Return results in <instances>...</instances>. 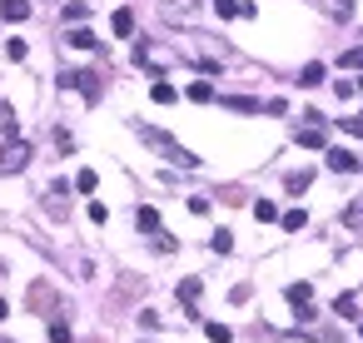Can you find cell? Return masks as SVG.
I'll use <instances>...</instances> for the list:
<instances>
[{
	"label": "cell",
	"mask_w": 363,
	"mask_h": 343,
	"mask_svg": "<svg viewBox=\"0 0 363 343\" xmlns=\"http://www.w3.org/2000/svg\"><path fill=\"white\" fill-rule=\"evenodd\" d=\"M95 184H100V175H95V169H80V175H75V189H80V195H90Z\"/></svg>",
	"instance_id": "obj_23"
},
{
	"label": "cell",
	"mask_w": 363,
	"mask_h": 343,
	"mask_svg": "<svg viewBox=\"0 0 363 343\" xmlns=\"http://www.w3.org/2000/svg\"><path fill=\"white\" fill-rule=\"evenodd\" d=\"M60 90H85V100H100V80H95V70H65Z\"/></svg>",
	"instance_id": "obj_3"
},
{
	"label": "cell",
	"mask_w": 363,
	"mask_h": 343,
	"mask_svg": "<svg viewBox=\"0 0 363 343\" xmlns=\"http://www.w3.org/2000/svg\"><path fill=\"white\" fill-rule=\"evenodd\" d=\"M279 224H284L289 234H298V229L309 224V214H304V209H289V214H279Z\"/></svg>",
	"instance_id": "obj_16"
},
{
	"label": "cell",
	"mask_w": 363,
	"mask_h": 343,
	"mask_svg": "<svg viewBox=\"0 0 363 343\" xmlns=\"http://www.w3.org/2000/svg\"><path fill=\"white\" fill-rule=\"evenodd\" d=\"M25 15H30V0H0V20H10V25H20Z\"/></svg>",
	"instance_id": "obj_5"
},
{
	"label": "cell",
	"mask_w": 363,
	"mask_h": 343,
	"mask_svg": "<svg viewBox=\"0 0 363 343\" xmlns=\"http://www.w3.org/2000/svg\"><path fill=\"white\" fill-rule=\"evenodd\" d=\"M349 5H353V0H344V10H349Z\"/></svg>",
	"instance_id": "obj_30"
},
{
	"label": "cell",
	"mask_w": 363,
	"mask_h": 343,
	"mask_svg": "<svg viewBox=\"0 0 363 343\" xmlns=\"http://www.w3.org/2000/svg\"><path fill=\"white\" fill-rule=\"evenodd\" d=\"M110 30H115V35H130V30H135V10H115Z\"/></svg>",
	"instance_id": "obj_15"
},
{
	"label": "cell",
	"mask_w": 363,
	"mask_h": 343,
	"mask_svg": "<svg viewBox=\"0 0 363 343\" xmlns=\"http://www.w3.org/2000/svg\"><path fill=\"white\" fill-rule=\"evenodd\" d=\"M214 10H219L224 20H234V15H254V5H244V0H214Z\"/></svg>",
	"instance_id": "obj_10"
},
{
	"label": "cell",
	"mask_w": 363,
	"mask_h": 343,
	"mask_svg": "<svg viewBox=\"0 0 363 343\" xmlns=\"http://www.w3.org/2000/svg\"><path fill=\"white\" fill-rule=\"evenodd\" d=\"M224 110H239V115H259L264 104H259V100H249V95H229V100H224Z\"/></svg>",
	"instance_id": "obj_8"
},
{
	"label": "cell",
	"mask_w": 363,
	"mask_h": 343,
	"mask_svg": "<svg viewBox=\"0 0 363 343\" xmlns=\"http://www.w3.org/2000/svg\"><path fill=\"white\" fill-rule=\"evenodd\" d=\"M344 224H349V229H363V199H353V204L344 209Z\"/></svg>",
	"instance_id": "obj_22"
},
{
	"label": "cell",
	"mask_w": 363,
	"mask_h": 343,
	"mask_svg": "<svg viewBox=\"0 0 363 343\" xmlns=\"http://www.w3.org/2000/svg\"><path fill=\"white\" fill-rule=\"evenodd\" d=\"M284 184H289V195H304V189L314 184V175H309V169H298V175H289Z\"/></svg>",
	"instance_id": "obj_18"
},
{
	"label": "cell",
	"mask_w": 363,
	"mask_h": 343,
	"mask_svg": "<svg viewBox=\"0 0 363 343\" xmlns=\"http://www.w3.org/2000/svg\"><path fill=\"white\" fill-rule=\"evenodd\" d=\"M6 55L10 60H25V40H6Z\"/></svg>",
	"instance_id": "obj_27"
},
{
	"label": "cell",
	"mask_w": 363,
	"mask_h": 343,
	"mask_svg": "<svg viewBox=\"0 0 363 343\" xmlns=\"http://www.w3.org/2000/svg\"><path fill=\"white\" fill-rule=\"evenodd\" d=\"M254 219H259V224L279 219V209H274V199H254Z\"/></svg>",
	"instance_id": "obj_17"
},
{
	"label": "cell",
	"mask_w": 363,
	"mask_h": 343,
	"mask_svg": "<svg viewBox=\"0 0 363 343\" xmlns=\"http://www.w3.org/2000/svg\"><path fill=\"white\" fill-rule=\"evenodd\" d=\"M358 90H363V80H358Z\"/></svg>",
	"instance_id": "obj_32"
},
{
	"label": "cell",
	"mask_w": 363,
	"mask_h": 343,
	"mask_svg": "<svg viewBox=\"0 0 363 343\" xmlns=\"http://www.w3.org/2000/svg\"><path fill=\"white\" fill-rule=\"evenodd\" d=\"M333 313H338V318H353V313H358V298H353V294H338Z\"/></svg>",
	"instance_id": "obj_20"
},
{
	"label": "cell",
	"mask_w": 363,
	"mask_h": 343,
	"mask_svg": "<svg viewBox=\"0 0 363 343\" xmlns=\"http://www.w3.org/2000/svg\"><path fill=\"white\" fill-rule=\"evenodd\" d=\"M184 95L195 100V104H209V100H214V85H209V80H195V85H189Z\"/></svg>",
	"instance_id": "obj_12"
},
{
	"label": "cell",
	"mask_w": 363,
	"mask_h": 343,
	"mask_svg": "<svg viewBox=\"0 0 363 343\" xmlns=\"http://www.w3.org/2000/svg\"><path fill=\"white\" fill-rule=\"evenodd\" d=\"M135 224H140V234H149V239H155V234H160V214L149 209V204H140V214H135Z\"/></svg>",
	"instance_id": "obj_6"
},
{
	"label": "cell",
	"mask_w": 363,
	"mask_h": 343,
	"mask_svg": "<svg viewBox=\"0 0 363 343\" xmlns=\"http://www.w3.org/2000/svg\"><path fill=\"white\" fill-rule=\"evenodd\" d=\"M199 294H204V284H199V278H179V304H189V309H195V304H199Z\"/></svg>",
	"instance_id": "obj_9"
},
{
	"label": "cell",
	"mask_w": 363,
	"mask_h": 343,
	"mask_svg": "<svg viewBox=\"0 0 363 343\" xmlns=\"http://www.w3.org/2000/svg\"><path fill=\"white\" fill-rule=\"evenodd\" d=\"M338 65H344V70H363V50H358V45L344 50V60H338Z\"/></svg>",
	"instance_id": "obj_25"
},
{
	"label": "cell",
	"mask_w": 363,
	"mask_h": 343,
	"mask_svg": "<svg viewBox=\"0 0 363 343\" xmlns=\"http://www.w3.org/2000/svg\"><path fill=\"white\" fill-rule=\"evenodd\" d=\"M284 298H289L294 309H298V304H309V298H314V284H289V289H284Z\"/></svg>",
	"instance_id": "obj_13"
},
{
	"label": "cell",
	"mask_w": 363,
	"mask_h": 343,
	"mask_svg": "<svg viewBox=\"0 0 363 343\" xmlns=\"http://www.w3.org/2000/svg\"><path fill=\"white\" fill-rule=\"evenodd\" d=\"M204 333H209V343H229V338H234L229 324H204Z\"/></svg>",
	"instance_id": "obj_21"
},
{
	"label": "cell",
	"mask_w": 363,
	"mask_h": 343,
	"mask_svg": "<svg viewBox=\"0 0 363 343\" xmlns=\"http://www.w3.org/2000/svg\"><path fill=\"white\" fill-rule=\"evenodd\" d=\"M209 244H214V254H229V249H234V234H229V229H219Z\"/></svg>",
	"instance_id": "obj_26"
},
{
	"label": "cell",
	"mask_w": 363,
	"mask_h": 343,
	"mask_svg": "<svg viewBox=\"0 0 363 343\" xmlns=\"http://www.w3.org/2000/svg\"><path fill=\"white\" fill-rule=\"evenodd\" d=\"M50 343H70V324H65V318H55V324H50Z\"/></svg>",
	"instance_id": "obj_24"
},
{
	"label": "cell",
	"mask_w": 363,
	"mask_h": 343,
	"mask_svg": "<svg viewBox=\"0 0 363 343\" xmlns=\"http://www.w3.org/2000/svg\"><path fill=\"white\" fill-rule=\"evenodd\" d=\"M324 155H329V169H333V175H358V169H363V159L353 155V149H324Z\"/></svg>",
	"instance_id": "obj_4"
},
{
	"label": "cell",
	"mask_w": 363,
	"mask_h": 343,
	"mask_svg": "<svg viewBox=\"0 0 363 343\" xmlns=\"http://www.w3.org/2000/svg\"><path fill=\"white\" fill-rule=\"evenodd\" d=\"M135 135L149 144V149H160V155L169 159V164H179V169H199V155H189V149L175 140V135H164V130H155V124H135Z\"/></svg>",
	"instance_id": "obj_1"
},
{
	"label": "cell",
	"mask_w": 363,
	"mask_h": 343,
	"mask_svg": "<svg viewBox=\"0 0 363 343\" xmlns=\"http://www.w3.org/2000/svg\"><path fill=\"white\" fill-rule=\"evenodd\" d=\"M338 124H344L349 135H358V140H363V120H338Z\"/></svg>",
	"instance_id": "obj_28"
},
{
	"label": "cell",
	"mask_w": 363,
	"mask_h": 343,
	"mask_svg": "<svg viewBox=\"0 0 363 343\" xmlns=\"http://www.w3.org/2000/svg\"><path fill=\"white\" fill-rule=\"evenodd\" d=\"M65 40H70V45H75V50H95V45H100V40H95L90 30H70Z\"/></svg>",
	"instance_id": "obj_19"
},
{
	"label": "cell",
	"mask_w": 363,
	"mask_h": 343,
	"mask_svg": "<svg viewBox=\"0 0 363 343\" xmlns=\"http://www.w3.org/2000/svg\"><path fill=\"white\" fill-rule=\"evenodd\" d=\"M324 75H329V70H324V65H318V60H314V65H304V70H298L294 80L304 85V90H314V85H324Z\"/></svg>",
	"instance_id": "obj_7"
},
{
	"label": "cell",
	"mask_w": 363,
	"mask_h": 343,
	"mask_svg": "<svg viewBox=\"0 0 363 343\" xmlns=\"http://www.w3.org/2000/svg\"><path fill=\"white\" fill-rule=\"evenodd\" d=\"M149 95H155V104H175V85H169V80H155V85H149Z\"/></svg>",
	"instance_id": "obj_14"
},
{
	"label": "cell",
	"mask_w": 363,
	"mask_h": 343,
	"mask_svg": "<svg viewBox=\"0 0 363 343\" xmlns=\"http://www.w3.org/2000/svg\"><path fill=\"white\" fill-rule=\"evenodd\" d=\"M25 164H30V144L25 140H10L6 149H0V175H20Z\"/></svg>",
	"instance_id": "obj_2"
},
{
	"label": "cell",
	"mask_w": 363,
	"mask_h": 343,
	"mask_svg": "<svg viewBox=\"0 0 363 343\" xmlns=\"http://www.w3.org/2000/svg\"><path fill=\"white\" fill-rule=\"evenodd\" d=\"M298 144H304V149H329V140H324V130H318V124L298 130Z\"/></svg>",
	"instance_id": "obj_11"
},
{
	"label": "cell",
	"mask_w": 363,
	"mask_h": 343,
	"mask_svg": "<svg viewBox=\"0 0 363 343\" xmlns=\"http://www.w3.org/2000/svg\"><path fill=\"white\" fill-rule=\"evenodd\" d=\"M358 338H363V324H358Z\"/></svg>",
	"instance_id": "obj_31"
},
{
	"label": "cell",
	"mask_w": 363,
	"mask_h": 343,
	"mask_svg": "<svg viewBox=\"0 0 363 343\" xmlns=\"http://www.w3.org/2000/svg\"><path fill=\"white\" fill-rule=\"evenodd\" d=\"M6 313H10V309H6V298H0V318H6Z\"/></svg>",
	"instance_id": "obj_29"
}]
</instances>
